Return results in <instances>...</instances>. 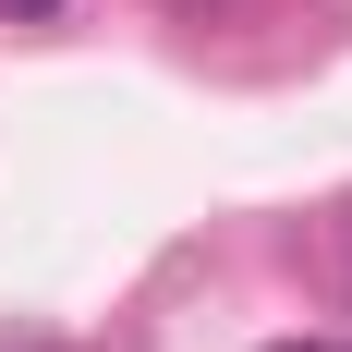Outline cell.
<instances>
[{
	"label": "cell",
	"instance_id": "6da1fadb",
	"mask_svg": "<svg viewBox=\"0 0 352 352\" xmlns=\"http://www.w3.org/2000/svg\"><path fill=\"white\" fill-rule=\"evenodd\" d=\"M0 12H12V25H49V12H61V0H0Z\"/></svg>",
	"mask_w": 352,
	"mask_h": 352
},
{
	"label": "cell",
	"instance_id": "7a4b0ae2",
	"mask_svg": "<svg viewBox=\"0 0 352 352\" xmlns=\"http://www.w3.org/2000/svg\"><path fill=\"white\" fill-rule=\"evenodd\" d=\"M267 352H352V340H267Z\"/></svg>",
	"mask_w": 352,
	"mask_h": 352
}]
</instances>
